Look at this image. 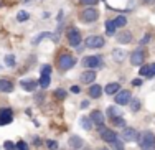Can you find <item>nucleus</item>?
<instances>
[{
	"mask_svg": "<svg viewBox=\"0 0 155 150\" xmlns=\"http://www.w3.org/2000/svg\"><path fill=\"white\" fill-rule=\"evenodd\" d=\"M76 64V58L73 56L71 53H61V56L58 58V66H60L63 71H68V69H71L73 66Z\"/></svg>",
	"mask_w": 155,
	"mask_h": 150,
	"instance_id": "nucleus-1",
	"label": "nucleus"
},
{
	"mask_svg": "<svg viewBox=\"0 0 155 150\" xmlns=\"http://www.w3.org/2000/svg\"><path fill=\"white\" fill-rule=\"evenodd\" d=\"M83 64H84V68H89V69H93V71H94V69H99V68L104 66V60H102L99 54H93V56L84 58Z\"/></svg>",
	"mask_w": 155,
	"mask_h": 150,
	"instance_id": "nucleus-2",
	"label": "nucleus"
},
{
	"mask_svg": "<svg viewBox=\"0 0 155 150\" xmlns=\"http://www.w3.org/2000/svg\"><path fill=\"white\" fill-rule=\"evenodd\" d=\"M104 38L102 36H99V35H91V36H87L86 38V46L87 48H91V50H99V48H102L104 46Z\"/></svg>",
	"mask_w": 155,
	"mask_h": 150,
	"instance_id": "nucleus-3",
	"label": "nucleus"
},
{
	"mask_svg": "<svg viewBox=\"0 0 155 150\" xmlns=\"http://www.w3.org/2000/svg\"><path fill=\"white\" fill-rule=\"evenodd\" d=\"M97 18H99V12L96 8H91V7L83 10V13H81V21H84V23H94Z\"/></svg>",
	"mask_w": 155,
	"mask_h": 150,
	"instance_id": "nucleus-4",
	"label": "nucleus"
},
{
	"mask_svg": "<svg viewBox=\"0 0 155 150\" xmlns=\"http://www.w3.org/2000/svg\"><path fill=\"white\" fill-rule=\"evenodd\" d=\"M139 140H140V148L149 147V145H153L155 144V134L150 132V130H145V132L140 134Z\"/></svg>",
	"mask_w": 155,
	"mask_h": 150,
	"instance_id": "nucleus-5",
	"label": "nucleus"
},
{
	"mask_svg": "<svg viewBox=\"0 0 155 150\" xmlns=\"http://www.w3.org/2000/svg\"><path fill=\"white\" fill-rule=\"evenodd\" d=\"M66 36H68V43L71 46H74V48H76V46H79L81 41H83V40H81V33L76 30V28H69Z\"/></svg>",
	"mask_w": 155,
	"mask_h": 150,
	"instance_id": "nucleus-6",
	"label": "nucleus"
},
{
	"mask_svg": "<svg viewBox=\"0 0 155 150\" xmlns=\"http://www.w3.org/2000/svg\"><path fill=\"white\" fill-rule=\"evenodd\" d=\"M114 99H116V104H119V106H125V104H129L132 99V96H130V91H125V89H120L119 93L114 96Z\"/></svg>",
	"mask_w": 155,
	"mask_h": 150,
	"instance_id": "nucleus-7",
	"label": "nucleus"
},
{
	"mask_svg": "<svg viewBox=\"0 0 155 150\" xmlns=\"http://www.w3.org/2000/svg\"><path fill=\"white\" fill-rule=\"evenodd\" d=\"M99 137L102 139V140L104 142H114L117 139V134L114 132L112 129H107V127H101V129H99Z\"/></svg>",
	"mask_w": 155,
	"mask_h": 150,
	"instance_id": "nucleus-8",
	"label": "nucleus"
},
{
	"mask_svg": "<svg viewBox=\"0 0 155 150\" xmlns=\"http://www.w3.org/2000/svg\"><path fill=\"white\" fill-rule=\"evenodd\" d=\"M122 139L127 142H135V140H139V132L135 129H132V127H124Z\"/></svg>",
	"mask_w": 155,
	"mask_h": 150,
	"instance_id": "nucleus-9",
	"label": "nucleus"
},
{
	"mask_svg": "<svg viewBox=\"0 0 155 150\" xmlns=\"http://www.w3.org/2000/svg\"><path fill=\"white\" fill-rule=\"evenodd\" d=\"M143 60H145V51L143 50H135L134 53H130V63L135 64V66L142 64Z\"/></svg>",
	"mask_w": 155,
	"mask_h": 150,
	"instance_id": "nucleus-10",
	"label": "nucleus"
},
{
	"mask_svg": "<svg viewBox=\"0 0 155 150\" xmlns=\"http://www.w3.org/2000/svg\"><path fill=\"white\" fill-rule=\"evenodd\" d=\"M13 120V112L12 109L5 107L0 111V126H5V124H10Z\"/></svg>",
	"mask_w": 155,
	"mask_h": 150,
	"instance_id": "nucleus-11",
	"label": "nucleus"
},
{
	"mask_svg": "<svg viewBox=\"0 0 155 150\" xmlns=\"http://www.w3.org/2000/svg\"><path fill=\"white\" fill-rule=\"evenodd\" d=\"M89 117H91V120H93L94 126H97V127L104 126V114H102L101 111H93Z\"/></svg>",
	"mask_w": 155,
	"mask_h": 150,
	"instance_id": "nucleus-12",
	"label": "nucleus"
},
{
	"mask_svg": "<svg viewBox=\"0 0 155 150\" xmlns=\"http://www.w3.org/2000/svg\"><path fill=\"white\" fill-rule=\"evenodd\" d=\"M96 79V73L93 71V69H87V71H84L83 74L79 76V81L83 84H91Z\"/></svg>",
	"mask_w": 155,
	"mask_h": 150,
	"instance_id": "nucleus-13",
	"label": "nucleus"
},
{
	"mask_svg": "<svg viewBox=\"0 0 155 150\" xmlns=\"http://www.w3.org/2000/svg\"><path fill=\"white\" fill-rule=\"evenodd\" d=\"M20 86L23 87L25 91H35L36 86H38V81H35V79H21Z\"/></svg>",
	"mask_w": 155,
	"mask_h": 150,
	"instance_id": "nucleus-14",
	"label": "nucleus"
},
{
	"mask_svg": "<svg viewBox=\"0 0 155 150\" xmlns=\"http://www.w3.org/2000/svg\"><path fill=\"white\" fill-rule=\"evenodd\" d=\"M117 41L122 43V45H125V43H130L132 41V33H130V31H127V30L119 31V33H117Z\"/></svg>",
	"mask_w": 155,
	"mask_h": 150,
	"instance_id": "nucleus-15",
	"label": "nucleus"
},
{
	"mask_svg": "<svg viewBox=\"0 0 155 150\" xmlns=\"http://www.w3.org/2000/svg\"><path fill=\"white\" fill-rule=\"evenodd\" d=\"M119 91H120V84L119 83H109L107 86L104 87V93L109 94V96H116Z\"/></svg>",
	"mask_w": 155,
	"mask_h": 150,
	"instance_id": "nucleus-16",
	"label": "nucleus"
},
{
	"mask_svg": "<svg viewBox=\"0 0 155 150\" xmlns=\"http://www.w3.org/2000/svg\"><path fill=\"white\" fill-rule=\"evenodd\" d=\"M0 91L2 93H12L13 91V83L7 78H2L0 79Z\"/></svg>",
	"mask_w": 155,
	"mask_h": 150,
	"instance_id": "nucleus-17",
	"label": "nucleus"
},
{
	"mask_svg": "<svg viewBox=\"0 0 155 150\" xmlns=\"http://www.w3.org/2000/svg\"><path fill=\"white\" fill-rule=\"evenodd\" d=\"M102 94V87L99 86V84H93V86L89 87V96L93 97V99H99Z\"/></svg>",
	"mask_w": 155,
	"mask_h": 150,
	"instance_id": "nucleus-18",
	"label": "nucleus"
},
{
	"mask_svg": "<svg viewBox=\"0 0 155 150\" xmlns=\"http://www.w3.org/2000/svg\"><path fill=\"white\" fill-rule=\"evenodd\" d=\"M68 144H69V147H73V148H81L83 147V139L78 137V135H71Z\"/></svg>",
	"mask_w": 155,
	"mask_h": 150,
	"instance_id": "nucleus-19",
	"label": "nucleus"
},
{
	"mask_svg": "<svg viewBox=\"0 0 155 150\" xmlns=\"http://www.w3.org/2000/svg\"><path fill=\"white\" fill-rule=\"evenodd\" d=\"M139 74L143 76V78H152L153 73H152V68H150V64H143V66L139 69Z\"/></svg>",
	"mask_w": 155,
	"mask_h": 150,
	"instance_id": "nucleus-20",
	"label": "nucleus"
},
{
	"mask_svg": "<svg viewBox=\"0 0 155 150\" xmlns=\"http://www.w3.org/2000/svg\"><path fill=\"white\" fill-rule=\"evenodd\" d=\"M50 79H51L50 74H41V76H40V79H38V84L43 87V89H46V87L50 86Z\"/></svg>",
	"mask_w": 155,
	"mask_h": 150,
	"instance_id": "nucleus-21",
	"label": "nucleus"
},
{
	"mask_svg": "<svg viewBox=\"0 0 155 150\" xmlns=\"http://www.w3.org/2000/svg\"><path fill=\"white\" fill-rule=\"evenodd\" d=\"M106 33L109 36L116 35V25H114V20H107L106 21Z\"/></svg>",
	"mask_w": 155,
	"mask_h": 150,
	"instance_id": "nucleus-22",
	"label": "nucleus"
},
{
	"mask_svg": "<svg viewBox=\"0 0 155 150\" xmlns=\"http://www.w3.org/2000/svg\"><path fill=\"white\" fill-rule=\"evenodd\" d=\"M93 120H91V117H81V127L86 130H91V127H93Z\"/></svg>",
	"mask_w": 155,
	"mask_h": 150,
	"instance_id": "nucleus-23",
	"label": "nucleus"
},
{
	"mask_svg": "<svg viewBox=\"0 0 155 150\" xmlns=\"http://www.w3.org/2000/svg\"><path fill=\"white\" fill-rule=\"evenodd\" d=\"M114 25H116V28H122V27L127 25V18L122 17V15H119L116 20H114Z\"/></svg>",
	"mask_w": 155,
	"mask_h": 150,
	"instance_id": "nucleus-24",
	"label": "nucleus"
},
{
	"mask_svg": "<svg viewBox=\"0 0 155 150\" xmlns=\"http://www.w3.org/2000/svg\"><path fill=\"white\" fill-rule=\"evenodd\" d=\"M112 58H114L116 61H122L124 58H125V53H124L122 50H114V51H112Z\"/></svg>",
	"mask_w": 155,
	"mask_h": 150,
	"instance_id": "nucleus-25",
	"label": "nucleus"
},
{
	"mask_svg": "<svg viewBox=\"0 0 155 150\" xmlns=\"http://www.w3.org/2000/svg\"><path fill=\"white\" fill-rule=\"evenodd\" d=\"M43 38H51V33H48V31H45V33H40L38 36H35V38H33L31 43H33V45H38Z\"/></svg>",
	"mask_w": 155,
	"mask_h": 150,
	"instance_id": "nucleus-26",
	"label": "nucleus"
},
{
	"mask_svg": "<svg viewBox=\"0 0 155 150\" xmlns=\"http://www.w3.org/2000/svg\"><path fill=\"white\" fill-rule=\"evenodd\" d=\"M112 124L116 127H125V120H124V117H120V116L112 117Z\"/></svg>",
	"mask_w": 155,
	"mask_h": 150,
	"instance_id": "nucleus-27",
	"label": "nucleus"
},
{
	"mask_svg": "<svg viewBox=\"0 0 155 150\" xmlns=\"http://www.w3.org/2000/svg\"><path fill=\"white\" fill-rule=\"evenodd\" d=\"M28 18H30V13H28V12H25V10L18 12V15H17V20H18V21H27Z\"/></svg>",
	"mask_w": 155,
	"mask_h": 150,
	"instance_id": "nucleus-28",
	"label": "nucleus"
},
{
	"mask_svg": "<svg viewBox=\"0 0 155 150\" xmlns=\"http://www.w3.org/2000/svg\"><path fill=\"white\" fill-rule=\"evenodd\" d=\"M110 147H112V150H124V144L116 139L114 142H110Z\"/></svg>",
	"mask_w": 155,
	"mask_h": 150,
	"instance_id": "nucleus-29",
	"label": "nucleus"
},
{
	"mask_svg": "<svg viewBox=\"0 0 155 150\" xmlns=\"http://www.w3.org/2000/svg\"><path fill=\"white\" fill-rule=\"evenodd\" d=\"M139 107H140V101L139 99H130V109H132V112H137Z\"/></svg>",
	"mask_w": 155,
	"mask_h": 150,
	"instance_id": "nucleus-30",
	"label": "nucleus"
},
{
	"mask_svg": "<svg viewBox=\"0 0 155 150\" xmlns=\"http://www.w3.org/2000/svg\"><path fill=\"white\" fill-rule=\"evenodd\" d=\"M5 64L12 68L13 64H15V56H13V54H7V56H5Z\"/></svg>",
	"mask_w": 155,
	"mask_h": 150,
	"instance_id": "nucleus-31",
	"label": "nucleus"
},
{
	"mask_svg": "<svg viewBox=\"0 0 155 150\" xmlns=\"http://www.w3.org/2000/svg\"><path fill=\"white\" fill-rule=\"evenodd\" d=\"M3 148L5 150H15L17 148V145L13 144V142H10V140H7L5 144H3Z\"/></svg>",
	"mask_w": 155,
	"mask_h": 150,
	"instance_id": "nucleus-32",
	"label": "nucleus"
},
{
	"mask_svg": "<svg viewBox=\"0 0 155 150\" xmlns=\"http://www.w3.org/2000/svg\"><path fill=\"white\" fill-rule=\"evenodd\" d=\"M54 94H56L58 99H64V97H66V91L64 89H56V91H54Z\"/></svg>",
	"mask_w": 155,
	"mask_h": 150,
	"instance_id": "nucleus-33",
	"label": "nucleus"
},
{
	"mask_svg": "<svg viewBox=\"0 0 155 150\" xmlns=\"http://www.w3.org/2000/svg\"><path fill=\"white\" fill-rule=\"evenodd\" d=\"M17 150H30V148H28V145L25 144L23 140H20V142L17 144Z\"/></svg>",
	"mask_w": 155,
	"mask_h": 150,
	"instance_id": "nucleus-34",
	"label": "nucleus"
},
{
	"mask_svg": "<svg viewBox=\"0 0 155 150\" xmlns=\"http://www.w3.org/2000/svg\"><path fill=\"white\" fill-rule=\"evenodd\" d=\"M46 145H48V148H50V150H54V148L58 147V142L56 140H48Z\"/></svg>",
	"mask_w": 155,
	"mask_h": 150,
	"instance_id": "nucleus-35",
	"label": "nucleus"
},
{
	"mask_svg": "<svg viewBox=\"0 0 155 150\" xmlns=\"http://www.w3.org/2000/svg\"><path fill=\"white\" fill-rule=\"evenodd\" d=\"M107 114L110 117H117V116H119V111H116V107H109L107 109Z\"/></svg>",
	"mask_w": 155,
	"mask_h": 150,
	"instance_id": "nucleus-36",
	"label": "nucleus"
},
{
	"mask_svg": "<svg viewBox=\"0 0 155 150\" xmlns=\"http://www.w3.org/2000/svg\"><path fill=\"white\" fill-rule=\"evenodd\" d=\"M150 38H152V35H150V33H147L145 36H142V40H140V43H142V45H147V43L150 41Z\"/></svg>",
	"mask_w": 155,
	"mask_h": 150,
	"instance_id": "nucleus-37",
	"label": "nucleus"
},
{
	"mask_svg": "<svg viewBox=\"0 0 155 150\" xmlns=\"http://www.w3.org/2000/svg\"><path fill=\"white\" fill-rule=\"evenodd\" d=\"M41 74H50V76H51V66L45 64V66L41 68Z\"/></svg>",
	"mask_w": 155,
	"mask_h": 150,
	"instance_id": "nucleus-38",
	"label": "nucleus"
},
{
	"mask_svg": "<svg viewBox=\"0 0 155 150\" xmlns=\"http://www.w3.org/2000/svg\"><path fill=\"white\" fill-rule=\"evenodd\" d=\"M83 5H96L97 3V0H79Z\"/></svg>",
	"mask_w": 155,
	"mask_h": 150,
	"instance_id": "nucleus-39",
	"label": "nucleus"
},
{
	"mask_svg": "<svg viewBox=\"0 0 155 150\" xmlns=\"http://www.w3.org/2000/svg\"><path fill=\"white\" fill-rule=\"evenodd\" d=\"M71 93L79 94V93H81V87H79V86H71Z\"/></svg>",
	"mask_w": 155,
	"mask_h": 150,
	"instance_id": "nucleus-40",
	"label": "nucleus"
},
{
	"mask_svg": "<svg viewBox=\"0 0 155 150\" xmlns=\"http://www.w3.org/2000/svg\"><path fill=\"white\" fill-rule=\"evenodd\" d=\"M87 106H89V101H83V102H81V109H87Z\"/></svg>",
	"mask_w": 155,
	"mask_h": 150,
	"instance_id": "nucleus-41",
	"label": "nucleus"
},
{
	"mask_svg": "<svg viewBox=\"0 0 155 150\" xmlns=\"http://www.w3.org/2000/svg\"><path fill=\"white\" fill-rule=\"evenodd\" d=\"M140 84H142V79H134V86H140Z\"/></svg>",
	"mask_w": 155,
	"mask_h": 150,
	"instance_id": "nucleus-42",
	"label": "nucleus"
},
{
	"mask_svg": "<svg viewBox=\"0 0 155 150\" xmlns=\"http://www.w3.org/2000/svg\"><path fill=\"white\" fill-rule=\"evenodd\" d=\"M142 150H155V144L153 145H149V147H143Z\"/></svg>",
	"mask_w": 155,
	"mask_h": 150,
	"instance_id": "nucleus-43",
	"label": "nucleus"
},
{
	"mask_svg": "<svg viewBox=\"0 0 155 150\" xmlns=\"http://www.w3.org/2000/svg\"><path fill=\"white\" fill-rule=\"evenodd\" d=\"M33 144H35V145H40V144H41V140H40V139H35V140H33Z\"/></svg>",
	"mask_w": 155,
	"mask_h": 150,
	"instance_id": "nucleus-44",
	"label": "nucleus"
},
{
	"mask_svg": "<svg viewBox=\"0 0 155 150\" xmlns=\"http://www.w3.org/2000/svg\"><path fill=\"white\" fill-rule=\"evenodd\" d=\"M142 2H145V3H149V5H150V3H155V0H142Z\"/></svg>",
	"mask_w": 155,
	"mask_h": 150,
	"instance_id": "nucleus-45",
	"label": "nucleus"
},
{
	"mask_svg": "<svg viewBox=\"0 0 155 150\" xmlns=\"http://www.w3.org/2000/svg\"><path fill=\"white\" fill-rule=\"evenodd\" d=\"M150 68H152V73H153V76H155V63L150 64Z\"/></svg>",
	"mask_w": 155,
	"mask_h": 150,
	"instance_id": "nucleus-46",
	"label": "nucleus"
}]
</instances>
